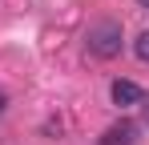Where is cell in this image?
I'll use <instances>...</instances> for the list:
<instances>
[{"label": "cell", "instance_id": "obj_1", "mask_svg": "<svg viewBox=\"0 0 149 145\" xmlns=\"http://www.w3.org/2000/svg\"><path fill=\"white\" fill-rule=\"evenodd\" d=\"M121 45H125V36H121V24L117 20H97V24H89V32H85V48L97 61H113L121 52Z\"/></svg>", "mask_w": 149, "mask_h": 145}, {"label": "cell", "instance_id": "obj_2", "mask_svg": "<svg viewBox=\"0 0 149 145\" xmlns=\"http://www.w3.org/2000/svg\"><path fill=\"white\" fill-rule=\"evenodd\" d=\"M109 97H113V105H121V109H129V105H141V101H145V93H141L133 81H113Z\"/></svg>", "mask_w": 149, "mask_h": 145}, {"label": "cell", "instance_id": "obj_3", "mask_svg": "<svg viewBox=\"0 0 149 145\" xmlns=\"http://www.w3.org/2000/svg\"><path fill=\"white\" fill-rule=\"evenodd\" d=\"M133 141H137V125H129V121L105 129V137H101V145H133Z\"/></svg>", "mask_w": 149, "mask_h": 145}, {"label": "cell", "instance_id": "obj_4", "mask_svg": "<svg viewBox=\"0 0 149 145\" xmlns=\"http://www.w3.org/2000/svg\"><path fill=\"white\" fill-rule=\"evenodd\" d=\"M133 52H137V56H141V61L149 65V28L141 32V36H137V40H133Z\"/></svg>", "mask_w": 149, "mask_h": 145}, {"label": "cell", "instance_id": "obj_5", "mask_svg": "<svg viewBox=\"0 0 149 145\" xmlns=\"http://www.w3.org/2000/svg\"><path fill=\"white\" fill-rule=\"evenodd\" d=\"M141 125L149 129V101H141Z\"/></svg>", "mask_w": 149, "mask_h": 145}, {"label": "cell", "instance_id": "obj_6", "mask_svg": "<svg viewBox=\"0 0 149 145\" xmlns=\"http://www.w3.org/2000/svg\"><path fill=\"white\" fill-rule=\"evenodd\" d=\"M137 4H141V8H149V0H137Z\"/></svg>", "mask_w": 149, "mask_h": 145}, {"label": "cell", "instance_id": "obj_7", "mask_svg": "<svg viewBox=\"0 0 149 145\" xmlns=\"http://www.w3.org/2000/svg\"><path fill=\"white\" fill-rule=\"evenodd\" d=\"M0 109H4V93H0Z\"/></svg>", "mask_w": 149, "mask_h": 145}]
</instances>
